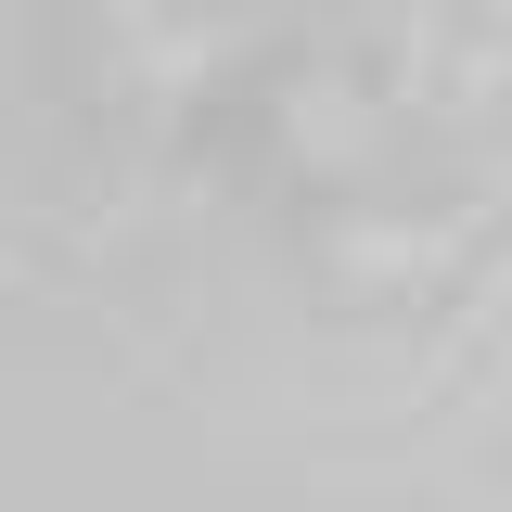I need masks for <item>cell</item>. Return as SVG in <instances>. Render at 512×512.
I'll return each mask as SVG.
<instances>
[{"mask_svg":"<svg viewBox=\"0 0 512 512\" xmlns=\"http://www.w3.org/2000/svg\"><path fill=\"white\" fill-rule=\"evenodd\" d=\"M487 13H500V26H512V0H487Z\"/></svg>","mask_w":512,"mask_h":512,"instance_id":"6da1fadb","label":"cell"}]
</instances>
